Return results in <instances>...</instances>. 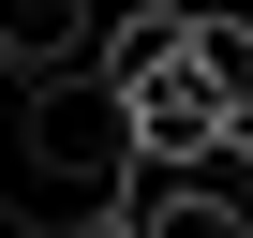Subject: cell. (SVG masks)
I'll return each instance as SVG.
<instances>
[{"instance_id": "6da1fadb", "label": "cell", "mask_w": 253, "mask_h": 238, "mask_svg": "<svg viewBox=\"0 0 253 238\" xmlns=\"http://www.w3.org/2000/svg\"><path fill=\"white\" fill-rule=\"evenodd\" d=\"M15 149H30V179L60 194V208H119L134 194V104H119V75L89 60V75H30V119H15Z\"/></svg>"}, {"instance_id": "7a4b0ae2", "label": "cell", "mask_w": 253, "mask_h": 238, "mask_svg": "<svg viewBox=\"0 0 253 238\" xmlns=\"http://www.w3.org/2000/svg\"><path fill=\"white\" fill-rule=\"evenodd\" d=\"M104 15H119V0H0V89L89 75V60H104Z\"/></svg>"}, {"instance_id": "3957f363", "label": "cell", "mask_w": 253, "mask_h": 238, "mask_svg": "<svg viewBox=\"0 0 253 238\" xmlns=\"http://www.w3.org/2000/svg\"><path fill=\"white\" fill-rule=\"evenodd\" d=\"M119 104H134V149L149 164H223V89H209V60H179V75H149V89H119Z\"/></svg>"}, {"instance_id": "277c9868", "label": "cell", "mask_w": 253, "mask_h": 238, "mask_svg": "<svg viewBox=\"0 0 253 238\" xmlns=\"http://www.w3.org/2000/svg\"><path fill=\"white\" fill-rule=\"evenodd\" d=\"M179 60H194V0H119V15H104V75L119 89H149Z\"/></svg>"}, {"instance_id": "5b68a950", "label": "cell", "mask_w": 253, "mask_h": 238, "mask_svg": "<svg viewBox=\"0 0 253 238\" xmlns=\"http://www.w3.org/2000/svg\"><path fill=\"white\" fill-rule=\"evenodd\" d=\"M194 60H209L223 104H253V15H238V0H194Z\"/></svg>"}, {"instance_id": "8992f818", "label": "cell", "mask_w": 253, "mask_h": 238, "mask_svg": "<svg viewBox=\"0 0 253 238\" xmlns=\"http://www.w3.org/2000/svg\"><path fill=\"white\" fill-rule=\"evenodd\" d=\"M60 238H134V223H119V208H75V223H60Z\"/></svg>"}, {"instance_id": "52a82bcc", "label": "cell", "mask_w": 253, "mask_h": 238, "mask_svg": "<svg viewBox=\"0 0 253 238\" xmlns=\"http://www.w3.org/2000/svg\"><path fill=\"white\" fill-rule=\"evenodd\" d=\"M223 164H253V104H238V119H223Z\"/></svg>"}, {"instance_id": "ba28073f", "label": "cell", "mask_w": 253, "mask_h": 238, "mask_svg": "<svg viewBox=\"0 0 253 238\" xmlns=\"http://www.w3.org/2000/svg\"><path fill=\"white\" fill-rule=\"evenodd\" d=\"M0 238H15V223H0Z\"/></svg>"}]
</instances>
